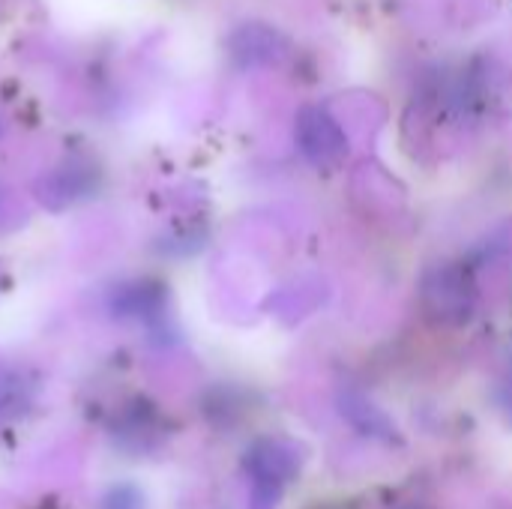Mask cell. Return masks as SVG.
Returning <instances> with one entry per match:
<instances>
[{"mask_svg": "<svg viewBox=\"0 0 512 509\" xmlns=\"http://www.w3.org/2000/svg\"><path fill=\"white\" fill-rule=\"evenodd\" d=\"M246 471L252 477V509H276L282 489L300 474V459L291 444L267 438L246 453Z\"/></svg>", "mask_w": 512, "mask_h": 509, "instance_id": "obj_1", "label": "cell"}, {"mask_svg": "<svg viewBox=\"0 0 512 509\" xmlns=\"http://www.w3.org/2000/svg\"><path fill=\"white\" fill-rule=\"evenodd\" d=\"M300 141H303V153L315 165H327L330 159H336L342 153V135L336 129V123L318 108H309L300 117Z\"/></svg>", "mask_w": 512, "mask_h": 509, "instance_id": "obj_2", "label": "cell"}, {"mask_svg": "<svg viewBox=\"0 0 512 509\" xmlns=\"http://www.w3.org/2000/svg\"><path fill=\"white\" fill-rule=\"evenodd\" d=\"M339 405H342V414H345L357 429H363L366 435H372V438H393V435H396L393 426H390V420H387L375 405H369L363 396L345 393V396L339 399Z\"/></svg>", "mask_w": 512, "mask_h": 509, "instance_id": "obj_3", "label": "cell"}, {"mask_svg": "<svg viewBox=\"0 0 512 509\" xmlns=\"http://www.w3.org/2000/svg\"><path fill=\"white\" fill-rule=\"evenodd\" d=\"M141 507V498L135 492H111L108 495V509H138Z\"/></svg>", "mask_w": 512, "mask_h": 509, "instance_id": "obj_4", "label": "cell"}]
</instances>
